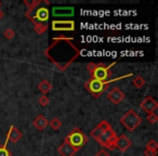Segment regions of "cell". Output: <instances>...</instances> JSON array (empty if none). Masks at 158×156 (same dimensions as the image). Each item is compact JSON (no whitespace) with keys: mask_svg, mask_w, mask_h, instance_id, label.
<instances>
[{"mask_svg":"<svg viewBox=\"0 0 158 156\" xmlns=\"http://www.w3.org/2000/svg\"><path fill=\"white\" fill-rule=\"evenodd\" d=\"M144 155L145 156H156V155H157V151H154V150H149V149H145Z\"/></svg>","mask_w":158,"mask_h":156,"instance_id":"d4e9b609","label":"cell"},{"mask_svg":"<svg viewBox=\"0 0 158 156\" xmlns=\"http://www.w3.org/2000/svg\"><path fill=\"white\" fill-rule=\"evenodd\" d=\"M51 88H52V85H51L50 82H49V80H47V79L41 80V82L38 85V89H39V90L41 91L44 95H46L47 93L50 92Z\"/></svg>","mask_w":158,"mask_h":156,"instance_id":"e0dca14e","label":"cell"},{"mask_svg":"<svg viewBox=\"0 0 158 156\" xmlns=\"http://www.w3.org/2000/svg\"><path fill=\"white\" fill-rule=\"evenodd\" d=\"M88 137L79 129V128H74L66 136V138L64 139L65 142H67L69 145H72L75 150L78 151L79 149H81L85 144H87L88 142Z\"/></svg>","mask_w":158,"mask_h":156,"instance_id":"5b68a950","label":"cell"},{"mask_svg":"<svg viewBox=\"0 0 158 156\" xmlns=\"http://www.w3.org/2000/svg\"><path fill=\"white\" fill-rule=\"evenodd\" d=\"M73 41V38L63 36L53 38V42L44 51V55L60 70H66V68L80 55V50Z\"/></svg>","mask_w":158,"mask_h":156,"instance_id":"6da1fadb","label":"cell"},{"mask_svg":"<svg viewBox=\"0 0 158 156\" xmlns=\"http://www.w3.org/2000/svg\"><path fill=\"white\" fill-rule=\"evenodd\" d=\"M146 120L148 121L149 124H152V125H154V124L157 123V120H158V116L155 114V113H151V114H147Z\"/></svg>","mask_w":158,"mask_h":156,"instance_id":"7402d4cb","label":"cell"},{"mask_svg":"<svg viewBox=\"0 0 158 156\" xmlns=\"http://www.w3.org/2000/svg\"><path fill=\"white\" fill-rule=\"evenodd\" d=\"M7 144H8V141L6 140L5 144L0 146V156H12L11 152L7 149Z\"/></svg>","mask_w":158,"mask_h":156,"instance_id":"ffe728a7","label":"cell"},{"mask_svg":"<svg viewBox=\"0 0 158 156\" xmlns=\"http://www.w3.org/2000/svg\"><path fill=\"white\" fill-rule=\"evenodd\" d=\"M41 1H37L34 7L29 8L26 12V16L34 23L35 31L37 34L41 35L48 28V20H49V9L47 7H39Z\"/></svg>","mask_w":158,"mask_h":156,"instance_id":"7a4b0ae2","label":"cell"},{"mask_svg":"<svg viewBox=\"0 0 158 156\" xmlns=\"http://www.w3.org/2000/svg\"><path fill=\"white\" fill-rule=\"evenodd\" d=\"M110 123H108V121H106V120H103V121H101V123H100L99 125H98L97 127L92 130V131H91L90 134H91V137H92L93 139L98 140V139L100 138V136H101V134L103 133L105 130L110 129Z\"/></svg>","mask_w":158,"mask_h":156,"instance_id":"5bb4252c","label":"cell"},{"mask_svg":"<svg viewBox=\"0 0 158 156\" xmlns=\"http://www.w3.org/2000/svg\"><path fill=\"white\" fill-rule=\"evenodd\" d=\"M116 64V62H113L110 65H106L104 63H89L87 65L89 74L91 76V79L99 80V82H107L112 77V67Z\"/></svg>","mask_w":158,"mask_h":156,"instance_id":"3957f363","label":"cell"},{"mask_svg":"<svg viewBox=\"0 0 158 156\" xmlns=\"http://www.w3.org/2000/svg\"><path fill=\"white\" fill-rule=\"evenodd\" d=\"M140 108H142L145 113H147V114H151V113H154V111L158 108V103H157V101L154 99V98L147 95V97L145 98L142 102H141Z\"/></svg>","mask_w":158,"mask_h":156,"instance_id":"30bf717a","label":"cell"},{"mask_svg":"<svg viewBox=\"0 0 158 156\" xmlns=\"http://www.w3.org/2000/svg\"><path fill=\"white\" fill-rule=\"evenodd\" d=\"M49 125H50L51 129L53 130H59L60 128L62 127V121L60 120L57 117H54V118L51 119V121L49 123Z\"/></svg>","mask_w":158,"mask_h":156,"instance_id":"d6986e66","label":"cell"},{"mask_svg":"<svg viewBox=\"0 0 158 156\" xmlns=\"http://www.w3.org/2000/svg\"><path fill=\"white\" fill-rule=\"evenodd\" d=\"M120 123L126 127L129 131H134L139 126L142 124V118L135 113V111L129 110L123 117L120 118Z\"/></svg>","mask_w":158,"mask_h":156,"instance_id":"8992f818","label":"cell"},{"mask_svg":"<svg viewBox=\"0 0 158 156\" xmlns=\"http://www.w3.org/2000/svg\"><path fill=\"white\" fill-rule=\"evenodd\" d=\"M23 137L22 131L18 129L15 126H11L7 133V137H6V140L8 142H11V143H16L18 141H20Z\"/></svg>","mask_w":158,"mask_h":156,"instance_id":"7c38bea8","label":"cell"},{"mask_svg":"<svg viewBox=\"0 0 158 156\" xmlns=\"http://www.w3.org/2000/svg\"><path fill=\"white\" fill-rule=\"evenodd\" d=\"M146 149H149V150H154V151H157L158 150V144L155 140H151L148 143L146 144Z\"/></svg>","mask_w":158,"mask_h":156,"instance_id":"cb8c5ba5","label":"cell"},{"mask_svg":"<svg viewBox=\"0 0 158 156\" xmlns=\"http://www.w3.org/2000/svg\"><path fill=\"white\" fill-rule=\"evenodd\" d=\"M117 138H118V136L115 133L113 128L110 127V129L105 130V131L100 136V138L98 139L97 141L99 142V144L102 145L103 147L113 150V149H115V144H116Z\"/></svg>","mask_w":158,"mask_h":156,"instance_id":"52a82bcc","label":"cell"},{"mask_svg":"<svg viewBox=\"0 0 158 156\" xmlns=\"http://www.w3.org/2000/svg\"><path fill=\"white\" fill-rule=\"evenodd\" d=\"M57 153L61 156H74L77 153V150H75L72 145L64 141L59 147H57Z\"/></svg>","mask_w":158,"mask_h":156,"instance_id":"9a60e30c","label":"cell"},{"mask_svg":"<svg viewBox=\"0 0 158 156\" xmlns=\"http://www.w3.org/2000/svg\"><path fill=\"white\" fill-rule=\"evenodd\" d=\"M3 15H5V14H3V12L1 11V10H0V20H1V19L3 18Z\"/></svg>","mask_w":158,"mask_h":156,"instance_id":"4316f807","label":"cell"},{"mask_svg":"<svg viewBox=\"0 0 158 156\" xmlns=\"http://www.w3.org/2000/svg\"><path fill=\"white\" fill-rule=\"evenodd\" d=\"M3 36H5L7 39L11 40V39H13V38L15 37V32H14L13 29H11V28H7L5 32H3Z\"/></svg>","mask_w":158,"mask_h":156,"instance_id":"44dd1931","label":"cell"},{"mask_svg":"<svg viewBox=\"0 0 158 156\" xmlns=\"http://www.w3.org/2000/svg\"><path fill=\"white\" fill-rule=\"evenodd\" d=\"M33 124H34V126L37 128V130H40V131H41V130L46 129V127L49 125V121L44 115H39V116H37L35 119H34Z\"/></svg>","mask_w":158,"mask_h":156,"instance_id":"2e32d148","label":"cell"},{"mask_svg":"<svg viewBox=\"0 0 158 156\" xmlns=\"http://www.w3.org/2000/svg\"><path fill=\"white\" fill-rule=\"evenodd\" d=\"M132 84H133L134 86H135L138 89L143 88V87L145 86V79H144V77H142V76H136V77H134V79H133V82H132Z\"/></svg>","mask_w":158,"mask_h":156,"instance_id":"ac0fdd59","label":"cell"},{"mask_svg":"<svg viewBox=\"0 0 158 156\" xmlns=\"http://www.w3.org/2000/svg\"><path fill=\"white\" fill-rule=\"evenodd\" d=\"M38 103H39L41 106H47L49 104V98L44 95H41V97L38 99Z\"/></svg>","mask_w":158,"mask_h":156,"instance_id":"603a6c76","label":"cell"},{"mask_svg":"<svg viewBox=\"0 0 158 156\" xmlns=\"http://www.w3.org/2000/svg\"><path fill=\"white\" fill-rule=\"evenodd\" d=\"M132 76V74H127L125 76H121L118 77V78H114V79H110L107 82H99V80H95V79H89L88 82H86L85 84V88L91 93L94 98H99L101 97V95L106 90L108 86L112 84L113 82H117V80H120L123 78H127V77Z\"/></svg>","mask_w":158,"mask_h":156,"instance_id":"277c9868","label":"cell"},{"mask_svg":"<svg viewBox=\"0 0 158 156\" xmlns=\"http://www.w3.org/2000/svg\"><path fill=\"white\" fill-rule=\"evenodd\" d=\"M0 7H1V2H0Z\"/></svg>","mask_w":158,"mask_h":156,"instance_id":"83f0119b","label":"cell"},{"mask_svg":"<svg viewBox=\"0 0 158 156\" xmlns=\"http://www.w3.org/2000/svg\"><path fill=\"white\" fill-rule=\"evenodd\" d=\"M131 146V141L129 140L127 136L125 134H121L117 138L116 144H115V147L118 149L120 152H126L129 150V147Z\"/></svg>","mask_w":158,"mask_h":156,"instance_id":"4fadbf2b","label":"cell"},{"mask_svg":"<svg viewBox=\"0 0 158 156\" xmlns=\"http://www.w3.org/2000/svg\"><path fill=\"white\" fill-rule=\"evenodd\" d=\"M75 13L73 7H53L52 15L53 18H69Z\"/></svg>","mask_w":158,"mask_h":156,"instance_id":"9c48e42d","label":"cell"},{"mask_svg":"<svg viewBox=\"0 0 158 156\" xmlns=\"http://www.w3.org/2000/svg\"><path fill=\"white\" fill-rule=\"evenodd\" d=\"M53 32H73L75 31V22L72 20H55L52 22Z\"/></svg>","mask_w":158,"mask_h":156,"instance_id":"ba28073f","label":"cell"},{"mask_svg":"<svg viewBox=\"0 0 158 156\" xmlns=\"http://www.w3.org/2000/svg\"><path fill=\"white\" fill-rule=\"evenodd\" d=\"M94 156H110V155L105 151V150H101V151L98 152V153L95 154Z\"/></svg>","mask_w":158,"mask_h":156,"instance_id":"484cf974","label":"cell"},{"mask_svg":"<svg viewBox=\"0 0 158 156\" xmlns=\"http://www.w3.org/2000/svg\"><path fill=\"white\" fill-rule=\"evenodd\" d=\"M125 97H126L125 93H123L119 88H117V87L113 88L112 90H110V92L107 93L108 100H110V101H112L113 103L115 104V105H117V104L120 103V102L123 101V99H125Z\"/></svg>","mask_w":158,"mask_h":156,"instance_id":"8fae6325","label":"cell"}]
</instances>
